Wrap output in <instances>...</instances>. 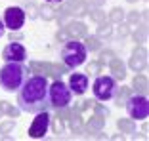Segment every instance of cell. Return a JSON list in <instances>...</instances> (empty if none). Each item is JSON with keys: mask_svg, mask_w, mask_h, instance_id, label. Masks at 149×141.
Segmentation results:
<instances>
[{"mask_svg": "<svg viewBox=\"0 0 149 141\" xmlns=\"http://www.w3.org/2000/svg\"><path fill=\"white\" fill-rule=\"evenodd\" d=\"M48 76L44 75H33L25 78L21 88L17 90V103L19 109L25 113H40L48 111Z\"/></svg>", "mask_w": 149, "mask_h": 141, "instance_id": "obj_1", "label": "cell"}, {"mask_svg": "<svg viewBox=\"0 0 149 141\" xmlns=\"http://www.w3.org/2000/svg\"><path fill=\"white\" fill-rule=\"evenodd\" d=\"M27 78V69L21 63L6 61L4 67H0V88L6 92H17L21 84Z\"/></svg>", "mask_w": 149, "mask_h": 141, "instance_id": "obj_2", "label": "cell"}, {"mask_svg": "<svg viewBox=\"0 0 149 141\" xmlns=\"http://www.w3.org/2000/svg\"><path fill=\"white\" fill-rule=\"evenodd\" d=\"M86 46L79 42V38H69L61 48V59L67 69H77L86 61Z\"/></svg>", "mask_w": 149, "mask_h": 141, "instance_id": "obj_3", "label": "cell"}, {"mask_svg": "<svg viewBox=\"0 0 149 141\" xmlns=\"http://www.w3.org/2000/svg\"><path fill=\"white\" fill-rule=\"evenodd\" d=\"M71 99H73V92L69 90V86H67L61 78H56L52 84H48V101H50V107H56V109L69 107Z\"/></svg>", "mask_w": 149, "mask_h": 141, "instance_id": "obj_4", "label": "cell"}, {"mask_svg": "<svg viewBox=\"0 0 149 141\" xmlns=\"http://www.w3.org/2000/svg\"><path fill=\"white\" fill-rule=\"evenodd\" d=\"M128 115L132 120H145L149 116V101L143 93H138V95H130L124 103Z\"/></svg>", "mask_w": 149, "mask_h": 141, "instance_id": "obj_5", "label": "cell"}, {"mask_svg": "<svg viewBox=\"0 0 149 141\" xmlns=\"http://www.w3.org/2000/svg\"><path fill=\"white\" fill-rule=\"evenodd\" d=\"M115 90H117V82H115L113 76H97L92 84L94 97H96L97 101H109V99H113Z\"/></svg>", "mask_w": 149, "mask_h": 141, "instance_id": "obj_6", "label": "cell"}, {"mask_svg": "<svg viewBox=\"0 0 149 141\" xmlns=\"http://www.w3.org/2000/svg\"><path fill=\"white\" fill-rule=\"evenodd\" d=\"M50 122H52V116H50L48 111L36 113V116L33 118L31 126H29V137L31 139H42V137H46V133L50 130Z\"/></svg>", "mask_w": 149, "mask_h": 141, "instance_id": "obj_7", "label": "cell"}, {"mask_svg": "<svg viewBox=\"0 0 149 141\" xmlns=\"http://www.w3.org/2000/svg\"><path fill=\"white\" fill-rule=\"evenodd\" d=\"M25 8H21V6H10V8H6L4 12V27L6 29H10V31H19L23 25H25Z\"/></svg>", "mask_w": 149, "mask_h": 141, "instance_id": "obj_8", "label": "cell"}, {"mask_svg": "<svg viewBox=\"0 0 149 141\" xmlns=\"http://www.w3.org/2000/svg\"><path fill=\"white\" fill-rule=\"evenodd\" d=\"M2 59L4 61H15V63H23L27 59V50L23 44L19 42H10L2 52Z\"/></svg>", "mask_w": 149, "mask_h": 141, "instance_id": "obj_9", "label": "cell"}, {"mask_svg": "<svg viewBox=\"0 0 149 141\" xmlns=\"http://www.w3.org/2000/svg\"><path fill=\"white\" fill-rule=\"evenodd\" d=\"M69 90L77 95H82L88 90V75H82V73H73L69 78Z\"/></svg>", "mask_w": 149, "mask_h": 141, "instance_id": "obj_10", "label": "cell"}, {"mask_svg": "<svg viewBox=\"0 0 149 141\" xmlns=\"http://www.w3.org/2000/svg\"><path fill=\"white\" fill-rule=\"evenodd\" d=\"M145 67H147V52H145V48H136L134 50V53H132V59H130V69L136 70V73H141V70H145Z\"/></svg>", "mask_w": 149, "mask_h": 141, "instance_id": "obj_11", "label": "cell"}, {"mask_svg": "<svg viewBox=\"0 0 149 141\" xmlns=\"http://www.w3.org/2000/svg\"><path fill=\"white\" fill-rule=\"evenodd\" d=\"M65 35L71 38H84L88 35V29L82 21H71L65 25Z\"/></svg>", "mask_w": 149, "mask_h": 141, "instance_id": "obj_12", "label": "cell"}, {"mask_svg": "<svg viewBox=\"0 0 149 141\" xmlns=\"http://www.w3.org/2000/svg\"><path fill=\"white\" fill-rule=\"evenodd\" d=\"M109 70L113 73V78L115 80H123L124 76H126V65H124L118 57H113L109 61Z\"/></svg>", "mask_w": 149, "mask_h": 141, "instance_id": "obj_13", "label": "cell"}, {"mask_svg": "<svg viewBox=\"0 0 149 141\" xmlns=\"http://www.w3.org/2000/svg\"><path fill=\"white\" fill-rule=\"evenodd\" d=\"M130 95H132V88H128V86L118 88V86H117V90H115V95H113V97H115V101H117V105H118V107H123Z\"/></svg>", "mask_w": 149, "mask_h": 141, "instance_id": "obj_14", "label": "cell"}, {"mask_svg": "<svg viewBox=\"0 0 149 141\" xmlns=\"http://www.w3.org/2000/svg\"><path fill=\"white\" fill-rule=\"evenodd\" d=\"M56 12L57 10H54L52 4H48V2H44L42 6H38V15L44 21H54L56 19Z\"/></svg>", "mask_w": 149, "mask_h": 141, "instance_id": "obj_15", "label": "cell"}, {"mask_svg": "<svg viewBox=\"0 0 149 141\" xmlns=\"http://www.w3.org/2000/svg\"><path fill=\"white\" fill-rule=\"evenodd\" d=\"M103 124H105V118L100 115L92 116V120L86 124V133H94V132H100L101 128H103Z\"/></svg>", "mask_w": 149, "mask_h": 141, "instance_id": "obj_16", "label": "cell"}, {"mask_svg": "<svg viewBox=\"0 0 149 141\" xmlns=\"http://www.w3.org/2000/svg\"><path fill=\"white\" fill-rule=\"evenodd\" d=\"M132 90L145 95V92H147V76L145 75H136V78H134V82H132Z\"/></svg>", "mask_w": 149, "mask_h": 141, "instance_id": "obj_17", "label": "cell"}, {"mask_svg": "<svg viewBox=\"0 0 149 141\" xmlns=\"http://www.w3.org/2000/svg\"><path fill=\"white\" fill-rule=\"evenodd\" d=\"M117 126L123 133H136V124H134L132 118H120L117 122Z\"/></svg>", "mask_w": 149, "mask_h": 141, "instance_id": "obj_18", "label": "cell"}, {"mask_svg": "<svg viewBox=\"0 0 149 141\" xmlns=\"http://www.w3.org/2000/svg\"><path fill=\"white\" fill-rule=\"evenodd\" d=\"M0 107H2V115H8L10 118H17L19 113H21V109H17V107L10 105L8 101H0Z\"/></svg>", "mask_w": 149, "mask_h": 141, "instance_id": "obj_19", "label": "cell"}, {"mask_svg": "<svg viewBox=\"0 0 149 141\" xmlns=\"http://www.w3.org/2000/svg\"><path fill=\"white\" fill-rule=\"evenodd\" d=\"M111 25H113V23H109V21H101L100 23V27H97V38H109V36L111 35H113V27H111Z\"/></svg>", "mask_w": 149, "mask_h": 141, "instance_id": "obj_20", "label": "cell"}, {"mask_svg": "<svg viewBox=\"0 0 149 141\" xmlns=\"http://www.w3.org/2000/svg\"><path fill=\"white\" fill-rule=\"evenodd\" d=\"M88 15H90V19H92L94 23H101L107 19V13L103 12L101 8H90L88 10Z\"/></svg>", "mask_w": 149, "mask_h": 141, "instance_id": "obj_21", "label": "cell"}, {"mask_svg": "<svg viewBox=\"0 0 149 141\" xmlns=\"http://www.w3.org/2000/svg\"><path fill=\"white\" fill-rule=\"evenodd\" d=\"M120 21H124V10H123V8H113V10L109 12V23L118 25Z\"/></svg>", "mask_w": 149, "mask_h": 141, "instance_id": "obj_22", "label": "cell"}, {"mask_svg": "<svg viewBox=\"0 0 149 141\" xmlns=\"http://www.w3.org/2000/svg\"><path fill=\"white\" fill-rule=\"evenodd\" d=\"M134 40H136L138 44H145V42H147V27L145 25L138 27V31H134Z\"/></svg>", "mask_w": 149, "mask_h": 141, "instance_id": "obj_23", "label": "cell"}, {"mask_svg": "<svg viewBox=\"0 0 149 141\" xmlns=\"http://www.w3.org/2000/svg\"><path fill=\"white\" fill-rule=\"evenodd\" d=\"M84 38H86V50H90V52H97V50L101 48V42H100V38H97V36H84Z\"/></svg>", "mask_w": 149, "mask_h": 141, "instance_id": "obj_24", "label": "cell"}, {"mask_svg": "<svg viewBox=\"0 0 149 141\" xmlns=\"http://www.w3.org/2000/svg\"><path fill=\"white\" fill-rule=\"evenodd\" d=\"M126 23L130 27H136L141 23V12H138V10H132V12H128L126 15Z\"/></svg>", "mask_w": 149, "mask_h": 141, "instance_id": "obj_25", "label": "cell"}, {"mask_svg": "<svg viewBox=\"0 0 149 141\" xmlns=\"http://www.w3.org/2000/svg\"><path fill=\"white\" fill-rule=\"evenodd\" d=\"M50 126H54V133H57V135H61L63 130H65V122H63V118H59V116H54Z\"/></svg>", "mask_w": 149, "mask_h": 141, "instance_id": "obj_26", "label": "cell"}, {"mask_svg": "<svg viewBox=\"0 0 149 141\" xmlns=\"http://www.w3.org/2000/svg\"><path fill=\"white\" fill-rule=\"evenodd\" d=\"M13 128H15V118H8V120H4V122L0 124V133H8V132H12Z\"/></svg>", "mask_w": 149, "mask_h": 141, "instance_id": "obj_27", "label": "cell"}, {"mask_svg": "<svg viewBox=\"0 0 149 141\" xmlns=\"http://www.w3.org/2000/svg\"><path fill=\"white\" fill-rule=\"evenodd\" d=\"M113 57H115V53L111 52V50H103L97 61H100V65H105V63H109V61H111V59H113Z\"/></svg>", "mask_w": 149, "mask_h": 141, "instance_id": "obj_28", "label": "cell"}, {"mask_svg": "<svg viewBox=\"0 0 149 141\" xmlns=\"http://www.w3.org/2000/svg\"><path fill=\"white\" fill-rule=\"evenodd\" d=\"M25 13H29V15H31V19H36V17H38V6H36L35 2H29Z\"/></svg>", "mask_w": 149, "mask_h": 141, "instance_id": "obj_29", "label": "cell"}, {"mask_svg": "<svg viewBox=\"0 0 149 141\" xmlns=\"http://www.w3.org/2000/svg\"><path fill=\"white\" fill-rule=\"evenodd\" d=\"M101 67H103V65H100V61H94V63H90V65H88V69H86L88 76H92V75H97V73L101 70Z\"/></svg>", "mask_w": 149, "mask_h": 141, "instance_id": "obj_30", "label": "cell"}, {"mask_svg": "<svg viewBox=\"0 0 149 141\" xmlns=\"http://www.w3.org/2000/svg\"><path fill=\"white\" fill-rule=\"evenodd\" d=\"M130 32H132V27L128 25V23H124V21L118 23V35L120 36H128Z\"/></svg>", "mask_w": 149, "mask_h": 141, "instance_id": "obj_31", "label": "cell"}, {"mask_svg": "<svg viewBox=\"0 0 149 141\" xmlns=\"http://www.w3.org/2000/svg\"><path fill=\"white\" fill-rule=\"evenodd\" d=\"M94 111H96V113H97L100 116H103V118H105V116L109 115V111H107L105 107L101 105V103H94Z\"/></svg>", "mask_w": 149, "mask_h": 141, "instance_id": "obj_32", "label": "cell"}, {"mask_svg": "<svg viewBox=\"0 0 149 141\" xmlns=\"http://www.w3.org/2000/svg\"><path fill=\"white\" fill-rule=\"evenodd\" d=\"M23 35H21V29L19 31H12V35H10V42H17V40H21Z\"/></svg>", "mask_w": 149, "mask_h": 141, "instance_id": "obj_33", "label": "cell"}, {"mask_svg": "<svg viewBox=\"0 0 149 141\" xmlns=\"http://www.w3.org/2000/svg\"><path fill=\"white\" fill-rule=\"evenodd\" d=\"M86 2L90 8H101V6L105 4V0H86Z\"/></svg>", "mask_w": 149, "mask_h": 141, "instance_id": "obj_34", "label": "cell"}, {"mask_svg": "<svg viewBox=\"0 0 149 141\" xmlns=\"http://www.w3.org/2000/svg\"><path fill=\"white\" fill-rule=\"evenodd\" d=\"M4 31H6V27H4V21H2V19H0V38H2V36H4Z\"/></svg>", "mask_w": 149, "mask_h": 141, "instance_id": "obj_35", "label": "cell"}, {"mask_svg": "<svg viewBox=\"0 0 149 141\" xmlns=\"http://www.w3.org/2000/svg\"><path fill=\"white\" fill-rule=\"evenodd\" d=\"M44 2H48V4H61L63 0H44Z\"/></svg>", "mask_w": 149, "mask_h": 141, "instance_id": "obj_36", "label": "cell"}, {"mask_svg": "<svg viewBox=\"0 0 149 141\" xmlns=\"http://www.w3.org/2000/svg\"><path fill=\"white\" fill-rule=\"evenodd\" d=\"M0 118H2V107H0Z\"/></svg>", "mask_w": 149, "mask_h": 141, "instance_id": "obj_37", "label": "cell"}, {"mask_svg": "<svg viewBox=\"0 0 149 141\" xmlns=\"http://www.w3.org/2000/svg\"><path fill=\"white\" fill-rule=\"evenodd\" d=\"M128 2H136V0H128Z\"/></svg>", "mask_w": 149, "mask_h": 141, "instance_id": "obj_38", "label": "cell"}]
</instances>
